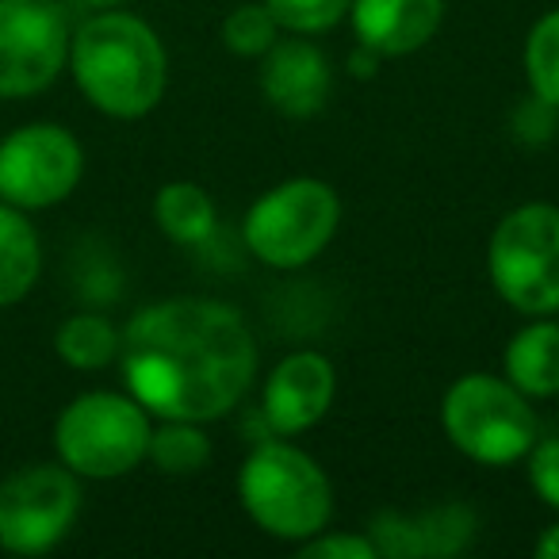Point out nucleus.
<instances>
[{"label":"nucleus","instance_id":"nucleus-24","mask_svg":"<svg viewBox=\"0 0 559 559\" xmlns=\"http://www.w3.org/2000/svg\"><path fill=\"white\" fill-rule=\"evenodd\" d=\"M299 559H376L368 533H314L299 544Z\"/></svg>","mask_w":559,"mask_h":559},{"label":"nucleus","instance_id":"nucleus-22","mask_svg":"<svg viewBox=\"0 0 559 559\" xmlns=\"http://www.w3.org/2000/svg\"><path fill=\"white\" fill-rule=\"evenodd\" d=\"M276 24L292 35H322L349 16L353 0H264Z\"/></svg>","mask_w":559,"mask_h":559},{"label":"nucleus","instance_id":"nucleus-9","mask_svg":"<svg viewBox=\"0 0 559 559\" xmlns=\"http://www.w3.org/2000/svg\"><path fill=\"white\" fill-rule=\"evenodd\" d=\"M85 154L58 123H32L0 142V200L20 211L55 207L78 188Z\"/></svg>","mask_w":559,"mask_h":559},{"label":"nucleus","instance_id":"nucleus-3","mask_svg":"<svg viewBox=\"0 0 559 559\" xmlns=\"http://www.w3.org/2000/svg\"><path fill=\"white\" fill-rule=\"evenodd\" d=\"M238 498L261 533L304 544L334 518V487L319 460L296 444L264 437L238 472Z\"/></svg>","mask_w":559,"mask_h":559},{"label":"nucleus","instance_id":"nucleus-11","mask_svg":"<svg viewBox=\"0 0 559 559\" xmlns=\"http://www.w3.org/2000/svg\"><path fill=\"white\" fill-rule=\"evenodd\" d=\"M337 395V372L322 353L284 357L261 391V418L272 437H292L319 426Z\"/></svg>","mask_w":559,"mask_h":559},{"label":"nucleus","instance_id":"nucleus-18","mask_svg":"<svg viewBox=\"0 0 559 559\" xmlns=\"http://www.w3.org/2000/svg\"><path fill=\"white\" fill-rule=\"evenodd\" d=\"M55 349L70 368L96 372V368L111 365L119 357V334L100 314H73L58 326Z\"/></svg>","mask_w":559,"mask_h":559},{"label":"nucleus","instance_id":"nucleus-10","mask_svg":"<svg viewBox=\"0 0 559 559\" xmlns=\"http://www.w3.org/2000/svg\"><path fill=\"white\" fill-rule=\"evenodd\" d=\"M70 58V24L55 0H0V96L43 93Z\"/></svg>","mask_w":559,"mask_h":559},{"label":"nucleus","instance_id":"nucleus-6","mask_svg":"<svg viewBox=\"0 0 559 559\" xmlns=\"http://www.w3.org/2000/svg\"><path fill=\"white\" fill-rule=\"evenodd\" d=\"M495 292L528 319L559 314V207L521 203L495 226L487 246Z\"/></svg>","mask_w":559,"mask_h":559},{"label":"nucleus","instance_id":"nucleus-17","mask_svg":"<svg viewBox=\"0 0 559 559\" xmlns=\"http://www.w3.org/2000/svg\"><path fill=\"white\" fill-rule=\"evenodd\" d=\"M154 223L177 246H203L215 234V200L192 180H173L154 195Z\"/></svg>","mask_w":559,"mask_h":559},{"label":"nucleus","instance_id":"nucleus-26","mask_svg":"<svg viewBox=\"0 0 559 559\" xmlns=\"http://www.w3.org/2000/svg\"><path fill=\"white\" fill-rule=\"evenodd\" d=\"M349 66H353V73H357V78H372V73L380 70V55H376V50H368L365 43H357V50L349 55Z\"/></svg>","mask_w":559,"mask_h":559},{"label":"nucleus","instance_id":"nucleus-13","mask_svg":"<svg viewBox=\"0 0 559 559\" xmlns=\"http://www.w3.org/2000/svg\"><path fill=\"white\" fill-rule=\"evenodd\" d=\"M334 70L330 58L307 39H276L264 50L261 93L280 116L311 119L326 108Z\"/></svg>","mask_w":559,"mask_h":559},{"label":"nucleus","instance_id":"nucleus-8","mask_svg":"<svg viewBox=\"0 0 559 559\" xmlns=\"http://www.w3.org/2000/svg\"><path fill=\"white\" fill-rule=\"evenodd\" d=\"M81 487L70 467L35 464L0 483V544L16 556H43L73 528Z\"/></svg>","mask_w":559,"mask_h":559},{"label":"nucleus","instance_id":"nucleus-25","mask_svg":"<svg viewBox=\"0 0 559 559\" xmlns=\"http://www.w3.org/2000/svg\"><path fill=\"white\" fill-rule=\"evenodd\" d=\"M556 116H559V108L544 104L540 96H528V100L513 111V134H518L521 142H528V146H540V142H548L551 131H556Z\"/></svg>","mask_w":559,"mask_h":559},{"label":"nucleus","instance_id":"nucleus-5","mask_svg":"<svg viewBox=\"0 0 559 559\" xmlns=\"http://www.w3.org/2000/svg\"><path fill=\"white\" fill-rule=\"evenodd\" d=\"M342 223V200L319 177H292L269 188L246 211L241 238L269 269H304L334 241Z\"/></svg>","mask_w":559,"mask_h":559},{"label":"nucleus","instance_id":"nucleus-23","mask_svg":"<svg viewBox=\"0 0 559 559\" xmlns=\"http://www.w3.org/2000/svg\"><path fill=\"white\" fill-rule=\"evenodd\" d=\"M525 467L540 502L559 510V437H536L533 449L525 452Z\"/></svg>","mask_w":559,"mask_h":559},{"label":"nucleus","instance_id":"nucleus-7","mask_svg":"<svg viewBox=\"0 0 559 559\" xmlns=\"http://www.w3.org/2000/svg\"><path fill=\"white\" fill-rule=\"evenodd\" d=\"M150 433V411L134 395L88 391L62 411L55 426V449L73 475L119 479L146 460Z\"/></svg>","mask_w":559,"mask_h":559},{"label":"nucleus","instance_id":"nucleus-20","mask_svg":"<svg viewBox=\"0 0 559 559\" xmlns=\"http://www.w3.org/2000/svg\"><path fill=\"white\" fill-rule=\"evenodd\" d=\"M525 78L533 96L559 108V9L544 12L525 39Z\"/></svg>","mask_w":559,"mask_h":559},{"label":"nucleus","instance_id":"nucleus-4","mask_svg":"<svg viewBox=\"0 0 559 559\" xmlns=\"http://www.w3.org/2000/svg\"><path fill=\"white\" fill-rule=\"evenodd\" d=\"M441 426L467 460L487 467L518 464L536 441V414L528 395L490 372L460 376L444 391Z\"/></svg>","mask_w":559,"mask_h":559},{"label":"nucleus","instance_id":"nucleus-1","mask_svg":"<svg viewBox=\"0 0 559 559\" xmlns=\"http://www.w3.org/2000/svg\"><path fill=\"white\" fill-rule=\"evenodd\" d=\"M131 395L157 418L218 421L246 399L257 345L238 307L177 296L150 304L119 334Z\"/></svg>","mask_w":559,"mask_h":559},{"label":"nucleus","instance_id":"nucleus-12","mask_svg":"<svg viewBox=\"0 0 559 559\" xmlns=\"http://www.w3.org/2000/svg\"><path fill=\"white\" fill-rule=\"evenodd\" d=\"M368 536L383 559H452L475 540V513L464 502H444L426 513H376Z\"/></svg>","mask_w":559,"mask_h":559},{"label":"nucleus","instance_id":"nucleus-15","mask_svg":"<svg viewBox=\"0 0 559 559\" xmlns=\"http://www.w3.org/2000/svg\"><path fill=\"white\" fill-rule=\"evenodd\" d=\"M506 380L528 399L559 395V322L551 314L521 326L506 345Z\"/></svg>","mask_w":559,"mask_h":559},{"label":"nucleus","instance_id":"nucleus-2","mask_svg":"<svg viewBox=\"0 0 559 559\" xmlns=\"http://www.w3.org/2000/svg\"><path fill=\"white\" fill-rule=\"evenodd\" d=\"M73 78L93 108L111 119H142L169 85V58L150 24L131 12H100L70 39Z\"/></svg>","mask_w":559,"mask_h":559},{"label":"nucleus","instance_id":"nucleus-27","mask_svg":"<svg viewBox=\"0 0 559 559\" xmlns=\"http://www.w3.org/2000/svg\"><path fill=\"white\" fill-rule=\"evenodd\" d=\"M536 556L540 559H559V521H551L548 528L540 533V540H536Z\"/></svg>","mask_w":559,"mask_h":559},{"label":"nucleus","instance_id":"nucleus-21","mask_svg":"<svg viewBox=\"0 0 559 559\" xmlns=\"http://www.w3.org/2000/svg\"><path fill=\"white\" fill-rule=\"evenodd\" d=\"M284 27L269 12V4H238L230 16L223 20V43L238 58H264V50L280 39Z\"/></svg>","mask_w":559,"mask_h":559},{"label":"nucleus","instance_id":"nucleus-19","mask_svg":"<svg viewBox=\"0 0 559 559\" xmlns=\"http://www.w3.org/2000/svg\"><path fill=\"white\" fill-rule=\"evenodd\" d=\"M146 460H154V467L165 475H195L211 464V437L200 429V421L165 418V426L150 433Z\"/></svg>","mask_w":559,"mask_h":559},{"label":"nucleus","instance_id":"nucleus-28","mask_svg":"<svg viewBox=\"0 0 559 559\" xmlns=\"http://www.w3.org/2000/svg\"><path fill=\"white\" fill-rule=\"evenodd\" d=\"M73 4H85V9H100V12H108V9H119V4H127V0H73Z\"/></svg>","mask_w":559,"mask_h":559},{"label":"nucleus","instance_id":"nucleus-16","mask_svg":"<svg viewBox=\"0 0 559 559\" xmlns=\"http://www.w3.org/2000/svg\"><path fill=\"white\" fill-rule=\"evenodd\" d=\"M43 269V249L35 226L20 207L0 203V307L20 304L35 288Z\"/></svg>","mask_w":559,"mask_h":559},{"label":"nucleus","instance_id":"nucleus-14","mask_svg":"<svg viewBox=\"0 0 559 559\" xmlns=\"http://www.w3.org/2000/svg\"><path fill=\"white\" fill-rule=\"evenodd\" d=\"M353 35L380 58L421 50L444 20V0H353Z\"/></svg>","mask_w":559,"mask_h":559}]
</instances>
